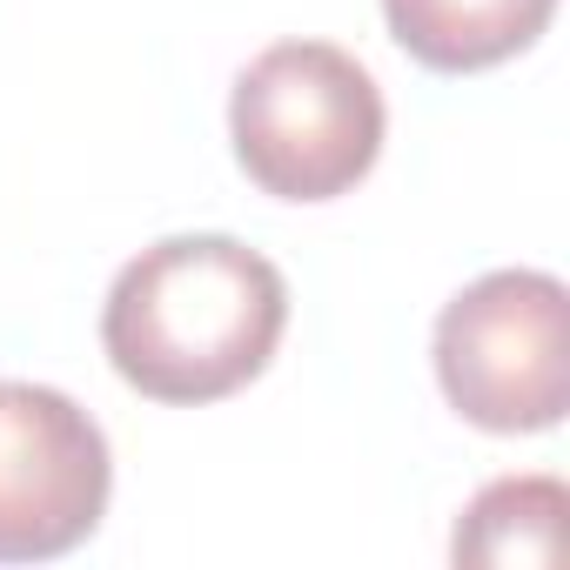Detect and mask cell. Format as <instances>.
<instances>
[{"mask_svg": "<svg viewBox=\"0 0 570 570\" xmlns=\"http://www.w3.org/2000/svg\"><path fill=\"white\" fill-rule=\"evenodd\" d=\"M436 383L490 436L557 430L570 410V296L543 268L476 275L436 316Z\"/></svg>", "mask_w": 570, "mask_h": 570, "instance_id": "3957f363", "label": "cell"}, {"mask_svg": "<svg viewBox=\"0 0 570 570\" xmlns=\"http://www.w3.org/2000/svg\"><path fill=\"white\" fill-rule=\"evenodd\" d=\"M289 330V282L235 235H168L108 289L101 350L148 403H222L255 383Z\"/></svg>", "mask_w": 570, "mask_h": 570, "instance_id": "6da1fadb", "label": "cell"}, {"mask_svg": "<svg viewBox=\"0 0 570 570\" xmlns=\"http://www.w3.org/2000/svg\"><path fill=\"white\" fill-rule=\"evenodd\" d=\"M557 14V0H383L396 48L436 75H483L523 55Z\"/></svg>", "mask_w": 570, "mask_h": 570, "instance_id": "5b68a950", "label": "cell"}, {"mask_svg": "<svg viewBox=\"0 0 570 570\" xmlns=\"http://www.w3.org/2000/svg\"><path fill=\"white\" fill-rule=\"evenodd\" d=\"M383 88L336 41H275L228 95V141L242 175L275 202H336L383 155Z\"/></svg>", "mask_w": 570, "mask_h": 570, "instance_id": "7a4b0ae2", "label": "cell"}, {"mask_svg": "<svg viewBox=\"0 0 570 570\" xmlns=\"http://www.w3.org/2000/svg\"><path fill=\"white\" fill-rule=\"evenodd\" d=\"M115 456L101 423L48 390L0 383V563H48L108 517Z\"/></svg>", "mask_w": 570, "mask_h": 570, "instance_id": "277c9868", "label": "cell"}, {"mask_svg": "<svg viewBox=\"0 0 570 570\" xmlns=\"http://www.w3.org/2000/svg\"><path fill=\"white\" fill-rule=\"evenodd\" d=\"M563 517H570V490L557 476H497L470 497L450 557L456 563H537L550 570L563 557Z\"/></svg>", "mask_w": 570, "mask_h": 570, "instance_id": "8992f818", "label": "cell"}]
</instances>
